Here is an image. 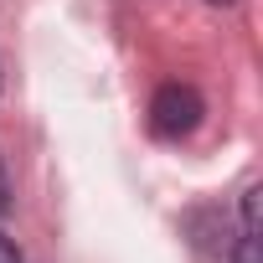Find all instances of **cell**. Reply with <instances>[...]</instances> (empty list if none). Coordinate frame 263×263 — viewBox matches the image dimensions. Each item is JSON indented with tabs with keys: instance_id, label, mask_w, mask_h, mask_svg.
Listing matches in <instances>:
<instances>
[{
	"instance_id": "cell-1",
	"label": "cell",
	"mask_w": 263,
	"mask_h": 263,
	"mask_svg": "<svg viewBox=\"0 0 263 263\" xmlns=\"http://www.w3.org/2000/svg\"><path fill=\"white\" fill-rule=\"evenodd\" d=\"M206 119V98L191 83H160L150 98V129L160 140H191Z\"/></svg>"
},
{
	"instance_id": "cell-2",
	"label": "cell",
	"mask_w": 263,
	"mask_h": 263,
	"mask_svg": "<svg viewBox=\"0 0 263 263\" xmlns=\"http://www.w3.org/2000/svg\"><path fill=\"white\" fill-rule=\"evenodd\" d=\"M232 263H258V232H237V242H232Z\"/></svg>"
},
{
	"instance_id": "cell-3",
	"label": "cell",
	"mask_w": 263,
	"mask_h": 263,
	"mask_svg": "<svg viewBox=\"0 0 263 263\" xmlns=\"http://www.w3.org/2000/svg\"><path fill=\"white\" fill-rule=\"evenodd\" d=\"M0 263H26L21 242H16V237H6V232H0Z\"/></svg>"
},
{
	"instance_id": "cell-4",
	"label": "cell",
	"mask_w": 263,
	"mask_h": 263,
	"mask_svg": "<svg viewBox=\"0 0 263 263\" xmlns=\"http://www.w3.org/2000/svg\"><path fill=\"white\" fill-rule=\"evenodd\" d=\"M11 212V181H6V160H0V217Z\"/></svg>"
},
{
	"instance_id": "cell-5",
	"label": "cell",
	"mask_w": 263,
	"mask_h": 263,
	"mask_svg": "<svg viewBox=\"0 0 263 263\" xmlns=\"http://www.w3.org/2000/svg\"><path fill=\"white\" fill-rule=\"evenodd\" d=\"M206 6H237V0H206Z\"/></svg>"
}]
</instances>
